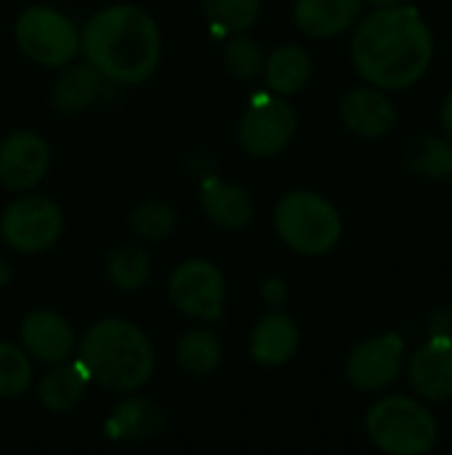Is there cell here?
I'll use <instances>...</instances> for the list:
<instances>
[{
	"label": "cell",
	"instance_id": "cell-19",
	"mask_svg": "<svg viewBox=\"0 0 452 455\" xmlns=\"http://www.w3.org/2000/svg\"><path fill=\"white\" fill-rule=\"evenodd\" d=\"M88 373L80 365V360L75 363H56L53 371H48L43 376V381L37 384V400L51 411V413H67L72 411L88 387Z\"/></svg>",
	"mask_w": 452,
	"mask_h": 455
},
{
	"label": "cell",
	"instance_id": "cell-9",
	"mask_svg": "<svg viewBox=\"0 0 452 455\" xmlns=\"http://www.w3.org/2000/svg\"><path fill=\"white\" fill-rule=\"evenodd\" d=\"M298 120L293 107L272 93L256 96L237 128L240 147L253 157H272L280 155L296 136Z\"/></svg>",
	"mask_w": 452,
	"mask_h": 455
},
{
	"label": "cell",
	"instance_id": "cell-21",
	"mask_svg": "<svg viewBox=\"0 0 452 455\" xmlns=\"http://www.w3.org/2000/svg\"><path fill=\"white\" fill-rule=\"evenodd\" d=\"M264 77L280 96L298 93L312 77V56L301 45H280L264 61Z\"/></svg>",
	"mask_w": 452,
	"mask_h": 455
},
{
	"label": "cell",
	"instance_id": "cell-6",
	"mask_svg": "<svg viewBox=\"0 0 452 455\" xmlns=\"http://www.w3.org/2000/svg\"><path fill=\"white\" fill-rule=\"evenodd\" d=\"M16 43L40 67H67L80 51V32L67 13L35 5L16 19Z\"/></svg>",
	"mask_w": 452,
	"mask_h": 455
},
{
	"label": "cell",
	"instance_id": "cell-32",
	"mask_svg": "<svg viewBox=\"0 0 452 455\" xmlns=\"http://www.w3.org/2000/svg\"><path fill=\"white\" fill-rule=\"evenodd\" d=\"M5 283H8V269L0 264V285H5Z\"/></svg>",
	"mask_w": 452,
	"mask_h": 455
},
{
	"label": "cell",
	"instance_id": "cell-25",
	"mask_svg": "<svg viewBox=\"0 0 452 455\" xmlns=\"http://www.w3.org/2000/svg\"><path fill=\"white\" fill-rule=\"evenodd\" d=\"M176 229V208L165 200H144L131 213V232L147 243H163Z\"/></svg>",
	"mask_w": 452,
	"mask_h": 455
},
{
	"label": "cell",
	"instance_id": "cell-7",
	"mask_svg": "<svg viewBox=\"0 0 452 455\" xmlns=\"http://www.w3.org/2000/svg\"><path fill=\"white\" fill-rule=\"evenodd\" d=\"M64 216L56 203L40 195L13 200L0 216L3 240L19 253H43L61 237Z\"/></svg>",
	"mask_w": 452,
	"mask_h": 455
},
{
	"label": "cell",
	"instance_id": "cell-14",
	"mask_svg": "<svg viewBox=\"0 0 452 455\" xmlns=\"http://www.w3.org/2000/svg\"><path fill=\"white\" fill-rule=\"evenodd\" d=\"M338 115L344 125L362 139H381L394 131L397 125V109L394 104L376 88H354L349 91L341 104Z\"/></svg>",
	"mask_w": 452,
	"mask_h": 455
},
{
	"label": "cell",
	"instance_id": "cell-26",
	"mask_svg": "<svg viewBox=\"0 0 452 455\" xmlns=\"http://www.w3.org/2000/svg\"><path fill=\"white\" fill-rule=\"evenodd\" d=\"M202 11L216 29L240 35L256 24L261 0H202Z\"/></svg>",
	"mask_w": 452,
	"mask_h": 455
},
{
	"label": "cell",
	"instance_id": "cell-29",
	"mask_svg": "<svg viewBox=\"0 0 452 455\" xmlns=\"http://www.w3.org/2000/svg\"><path fill=\"white\" fill-rule=\"evenodd\" d=\"M261 296H264V301H266L269 307H280V304H285V299H288V285H285L282 280L272 277V280L264 283Z\"/></svg>",
	"mask_w": 452,
	"mask_h": 455
},
{
	"label": "cell",
	"instance_id": "cell-28",
	"mask_svg": "<svg viewBox=\"0 0 452 455\" xmlns=\"http://www.w3.org/2000/svg\"><path fill=\"white\" fill-rule=\"evenodd\" d=\"M264 51L253 37H234L224 51V67L237 80H256L264 72Z\"/></svg>",
	"mask_w": 452,
	"mask_h": 455
},
{
	"label": "cell",
	"instance_id": "cell-17",
	"mask_svg": "<svg viewBox=\"0 0 452 455\" xmlns=\"http://www.w3.org/2000/svg\"><path fill=\"white\" fill-rule=\"evenodd\" d=\"M200 205L205 219L221 229H245L256 213L250 195L242 187L226 184L221 179H208L202 184Z\"/></svg>",
	"mask_w": 452,
	"mask_h": 455
},
{
	"label": "cell",
	"instance_id": "cell-31",
	"mask_svg": "<svg viewBox=\"0 0 452 455\" xmlns=\"http://www.w3.org/2000/svg\"><path fill=\"white\" fill-rule=\"evenodd\" d=\"M368 3H373L376 8H392V5H400L405 0H368Z\"/></svg>",
	"mask_w": 452,
	"mask_h": 455
},
{
	"label": "cell",
	"instance_id": "cell-22",
	"mask_svg": "<svg viewBox=\"0 0 452 455\" xmlns=\"http://www.w3.org/2000/svg\"><path fill=\"white\" fill-rule=\"evenodd\" d=\"M107 277L117 291H125V293L141 291L152 277L149 253L136 243H125L115 248L107 259Z\"/></svg>",
	"mask_w": 452,
	"mask_h": 455
},
{
	"label": "cell",
	"instance_id": "cell-8",
	"mask_svg": "<svg viewBox=\"0 0 452 455\" xmlns=\"http://www.w3.org/2000/svg\"><path fill=\"white\" fill-rule=\"evenodd\" d=\"M168 296L181 315L200 323H216L224 315L226 280L208 259H189L173 269Z\"/></svg>",
	"mask_w": 452,
	"mask_h": 455
},
{
	"label": "cell",
	"instance_id": "cell-12",
	"mask_svg": "<svg viewBox=\"0 0 452 455\" xmlns=\"http://www.w3.org/2000/svg\"><path fill=\"white\" fill-rule=\"evenodd\" d=\"M408 376L418 397L432 403L452 400V341L432 339L408 363Z\"/></svg>",
	"mask_w": 452,
	"mask_h": 455
},
{
	"label": "cell",
	"instance_id": "cell-15",
	"mask_svg": "<svg viewBox=\"0 0 452 455\" xmlns=\"http://www.w3.org/2000/svg\"><path fill=\"white\" fill-rule=\"evenodd\" d=\"M298 344H301L298 325L288 315H282V312L264 315L253 325L250 339H248L250 357L258 365H264V368L285 365L298 352Z\"/></svg>",
	"mask_w": 452,
	"mask_h": 455
},
{
	"label": "cell",
	"instance_id": "cell-3",
	"mask_svg": "<svg viewBox=\"0 0 452 455\" xmlns=\"http://www.w3.org/2000/svg\"><path fill=\"white\" fill-rule=\"evenodd\" d=\"M77 360L91 381L117 395L141 389L155 373V349L149 336L120 317H107L88 328L77 347Z\"/></svg>",
	"mask_w": 452,
	"mask_h": 455
},
{
	"label": "cell",
	"instance_id": "cell-5",
	"mask_svg": "<svg viewBox=\"0 0 452 455\" xmlns=\"http://www.w3.org/2000/svg\"><path fill=\"white\" fill-rule=\"evenodd\" d=\"M370 443L389 455H424L437 445V419L410 397H384L365 419Z\"/></svg>",
	"mask_w": 452,
	"mask_h": 455
},
{
	"label": "cell",
	"instance_id": "cell-1",
	"mask_svg": "<svg viewBox=\"0 0 452 455\" xmlns=\"http://www.w3.org/2000/svg\"><path fill=\"white\" fill-rule=\"evenodd\" d=\"M434 56V37L418 8L392 5L373 11L354 32L352 61L376 88H408L418 83Z\"/></svg>",
	"mask_w": 452,
	"mask_h": 455
},
{
	"label": "cell",
	"instance_id": "cell-11",
	"mask_svg": "<svg viewBox=\"0 0 452 455\" xmlns=\"http://www.w3.org/2000/svg\"><path fill=\"white\" fill-rule=\"evenodd\" d=\"M51 165V149L35 131H16L0 144V184L11 192H24L40 184Z\"/></svg>",
	"mask_w": 452,
	"mask_h": 455
},
{
	"label": "cell",
	"instance_id": "cell-27",
	"mask_svg": "<svg viewBox=\"0 0 452 455\" xmlns=\"http://www.w3.org/2000/svg\"><path fill=\"white\" fill-rule=\"evenodd\" d=\"M32 384V363L24 349L0 341V397H21Z\"/></svg>",
	"mask_w": 452,
	"mask_h": 455
},
{
	"label": "cell",
	"instance_id": "cell-16",
	"mask_svg": "<svg viewBox=\"0 0 452 455\" xmlns=\"http://www.w3.org/2000/svg\"><path fill=\"white\" fill-rule=\"evenodd\" d=\"M362 13V0H296V27L309 37H336L354 27Z\"/></svg>",
	"mask_w": 452,
	"mask_h": 455
},
{
	"label": "cell",
	"instance_id": "cell-4",
	"mask_svg": "<svg viewBox=\"0 0 452 455\" xmlns=\"http://www.w3.org/2000/svg\"><path fill=\"white\" fill-rule=\"evenodd\" d=\"M274 229L280 240L304 256H322L341 240L344 224L330 200L314 192H290L277 203Z\"/></svg>",
	"mask_w": 452,
	"mask_h": 455
},
{
	"label": "cell",
	"instance_id": "cell-10",
	"mask_svg": "<svg viewBox=\"0 0 452 455\" xmlns=\"http://www.w3.org/2000/svg\"><path fill=\"white\" fill-rule=\"evenodd\" d=\"M405 341L397 333H384L357 344L346 357V381L360 392H381L397 384L402 373Z\"/></svg>",
	"mask_w": 452,
	"mask_h": 455
},
{
	"label": "cell",
	"instance_id": "cell-2",
	"mask_svg": "<svg viewBox=\"0 0 452 455\" xmlns=\"http://www.w3.org/2000/svg\"><path fill=\"white\" fill-rule=\"evenodd\" d=\"M80 48L101 77L136 85L149 80L160 64V29L139 5H109L88 19Z\"/></svg>",
	"mask_w": 452,
	"mask_h": 455
},
{
	"label": "cell",
	"instance_id": "cell-18",
	"mask_svg": "<svg viewBox=\"0 0 452 455\" xmlns=\"http://www.w3.org/2000/svg\"><path fill=\"white\" fill-rule=\"evenodd\" d=\"M165 424H168L165 413L152 400L131 397L115 408L112 419L107 421V435L115 440L141 443V440H152V437L163 435Z\"/></svg>",
	"mask_w": 452,
	"mask_h": 455
},
{
	"label": "cell",
	"instance_id": "cell-13",
	"mask_svg": "<svg viewBox=\"0 0 452 455\" xmlns=\"http://www.w3.org/2000/svg\"><path fill=\"white\" fill-rule=\"evenodd\" d=\"M19 333H21L24 349L35 360L48 363V365L69 360L72 352L77 349L75 347L72 325L61 315H56V312H45V309L29 312L21 320V331Z\"/></svg>",
	"mask_w": 452,
	"mask_h": 455
},
{
	"label": "cell",
	"instance_id": "cell-24",
	"mask_svg": "<svg viewBox=\"0 0 452 455\" xmlns=\"http://www.w3.org/2000/svg\"><path fill=\"white\" fill-rule=\"evenodd\" d=\"M405 165L421 179H445L452 173V147L437 136H421L408 144Z\"/></svg>",
	"mask_w": 452,
	"mask_h": 455
},
{
	"label": "cell",
	"instance_id": "cell-20",
	"mask_svg": "<svg viewBox=\"0 0 452 455\" xmlns=\"http://www.w3.org/2000/svg\"><path fill=\"white\" fill-rule=\"evenodd\" d=\"M101 91V75L91 64H75L64 69L51 91V101L61 115H80L93 104Z\"/></svg>",
	"mask_w": 452,
	"mask_h": 455
},
{
	"label": "cell",
	"instance_id": "cell-30",
	"mask_svg": "<svg viewBox=\"0 0 452 455\" xmlns=\"http://www.w3.org/2000/svg\"><path fill=\"white\" fill-rule=\"evenodd\" d=\"M442 125H445V133L452 136V91L448 93L445 104H442Z\"/></svg>",
	"mask_w": 452,
	"mask_h": 455
},
{
	"label": "cell",
	"instance_id": "cell-23",
	"mask_svg": "<svg viewBox=\"0 0 452 455\" xmlns=\"http://www.w3.org/2000/svg\"><path fill=\"white\" fill-rule=\"evenodd\" d=\"M176 360L189 376H208L221 363V341L205 328H192L178 339Z\"/></svg>",
	"mask_w": 452,
	"mask_h": 455
}]
</instances>
